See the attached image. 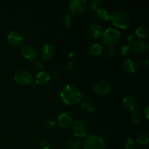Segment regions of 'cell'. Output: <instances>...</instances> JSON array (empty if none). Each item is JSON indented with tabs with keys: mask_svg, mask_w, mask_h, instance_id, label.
Returning a JSON list of instances; mask_svg holds the SVG:
<instances>
[{
	"mask_svg": "<svg viewBox=\"0 0 149 149\" xmlns=\"http://www.w3.org/2000/svg\"><path fill=\"white\" fill-rule=\"evenodd\" d=\"M60 96L63 101L67 105L74 106L79 103L83 95L76 86L71 84H65L60 92Z\"/></svg>",
	"mask_w": 149,
	"mask_h": 149,
	"instance_id": "cell-1",
	"label": "cell"
},
{
	"mask_svg": "<svg viewBox=\"0 0 149 149\" xmlns=\"http://www.w3.org/2000/svg\"><path fill=\"white\" fill-rule=\"evenodd\" d=\"M112 23L116 27L125 29L129 26L130 17L127 13L122 10H117L113 12L110 16Z\"/></svg>",
	"mask_w": 149,
	"mask_h": 149,
	"instance_id": "cell-2",
	"label": "cell"
},
{
	"mask_svg": "<svg viewBox=\"0 0 149 149\" xmlns=\"http://www.w3.org/2000/svg\"><path fill=\"white\" fill-rule=\"evenodd\" d=\"M103 41L109 47H113L119 42L121 39V33L115 28H108L103 31L102 34Z\"/></svg>",
	"mask_w": 149,
	"mask_h": 149,
	"instance_id": "cell-3",
	"label": "cell"
},
{
	"mask_svg": "<svg viewBox=\"0 0 149 149\" xmlns=\"http://www.w3.org/2000/svg\"><path fill=\"white\" fill-rule=\"evenodd\" d=\"M82 146L84 149H105L106 143L101 137L93 135L86 138Z\"/></svg>",
	"mask_w": 149,
	"mask_h": 149,
	"instance_id": "cell-4",
	"label": "cell"
},
{
	"mask_svg": "<svg viewBox=\"0 0 149 149\" xmlns=\"http://www.w3.org/2000/svg\"><path fill=\"white\" fill-rule=\"evenodd\" d=\"M87 4V0H72L68 4V10L74 15H79L85 11Z\"/></svg>",
	"mask_w": 149,
	"mask_h": 149,
	"instance_id": "cell-5",
	"label": "cell"
},
{
	"mask_svg": "<svg viewBox=\"0 0 149 149\" xmlns=\"http://www.w3.org/2000/svg\"><path fill=\"white\" fill-rule=\"evenodd\" d=\"M32 79L33 76L31 73L26 69L18 70L14 74V79L23 85L31 84L32 82Z\"/></svg>",
	"mask_w": 149,
	"mask_h": 149,
	"instance_id": "cell-6",
	"label": "cell"
},
{
	"mask_svg": "<svg viewBox=\"0 0 149 149\" xmlns=\"http://www.w3.org/2000/svg\"><path fill=\"white\" fill-rule=\"evenodd\" d=\"M7 41L13 46H19L24 41V36L21 33L15 31H11L7 35Z\"/></svg>",
	"mask_w": 149,
	"mask_h": 149,
	"instance_id": "cell-7",
	"label": "cell"
},
{
	"mask_svg": "<svg viewBox=\"0 0 149 149\" xmlns=\"http://www.w3.org/2000/svg\"><path fill=\"white\" fill-rule=\"evenodd\" d=\"M122 105L128 111H134L138 107V100L134 96L127 95L122 100Z\"/></svg>",
	"mask_w": 149,
	"mask_h": 149,
	"instance_id": "cell-8",
	"label": "cell"
},
{
	"mask_svg": "<svg viewBox=\"0 0 149 149\" xmlns=\"http://www.w3.org/2000/svg\"><path fill=\"white\" fill-rule=\"evenodd\" d=\"M73 132L74 135L78 138H84L87 135V128L82 122L76 121L73 126Z\"/></svg>",
	"mask_w": 149,
	"mask_h": 149,
	"instance_id": "cell-9",
	"label": "cell"
},
{
	"mask_svg": "<svg viewBox=\"0 0 149 149\" xmlns=\"http://www.w3.org/2000/svg\"><path fill=\"white\" fill-rule=\"evenodd\" d=\"M21 53L25 58L28 60H34L37 56L36 48L31 45H25L21 48Z\"/></svg>",
	"mask_w": 149,
	"mask_h": 149,
	"instance_id": "cell-10",
	"label": "cell"
},
{
	"mask_svg": "<svg viewBox=\"0 0 149 149\" xmlns=\"http://www.w3.org/2000/svg\"><path fill=\"white\" fill-rule=\"evenodd\" d=\"M123 68L125 70V72L127 74H130V75H133L138 72V64L132 60L129 59H125L123 63Z\"/></svg>",
	"mask_w": 149,
	"mask_h": 149,
	"instance_id": "cell-11",
	"label": "cell"
},
{
	"mask_svg": "<svg viewBox=\"0 0 149 149\" xmlns=\"http://www.w3.org/2000/svg\"><path fill=\"white\" fill-rule=\"evenodd\" d=\"M95 93L98 95H106L111 90V86L107 81H100L96 83L93 87Z\"/></svg>",
	"mask_w": 149,
	"mask_h": 149,
	"instance_id": "cell-12",
	"label": "cell"
},
{
	"mask_svg": "<svg viewBox=\"0 0 149 149\" xmlns=\"http://www.w3.org/2000/svg\"><path fill=\"white\" fill-rule=\"evenodd\" d=\"M55 55V48L52 45L47 44L41 49V56L45 61H48L53 58Z\"/></svg>",
	"mask_w": 149,
	"mask_h": 149,
	"instance_id": "cell-13",
	"label": "cell"
},
{
	"mask_svg": "<svg viewBox=\"0 0 149 149\" xmlns=\"http://www.w3.org/2000/svg\"><path fill=\"white\" fill-rule=\"evenodd\" d=\"M73 122L72 117L68 113H62L58 116L57 122L60 127L63 128H65L69 126Z\"/></svg>",
	"mask_w": 149,
	"mask_h": 149,
	"instance_id": "cell-14",
	"label": "cell"
},
{
	"mask_svg": "<svg viewBox=\"0 0 149 149\" xmlns=\"http://www.w3.org/2000/svg\"><path fill=\"white\" fill-rule=\"evenodd\" d=\"M132 49L136 54H144L148 50V45L142 41H135L132 43Z\"/></svg>",
	"mask_w": 149,
	"mask_h": 149,
	"instance_id": "cell-15",
	"label": "cell"
},
{
	"mask_svg": "<svg viewBox=\"0 0 149 149\" xmlns=\"http://www.w3.org/2000/svg\"><path fill=\"white\" fill-rule=\"evenodd\" d=\"M103 27L99 23H93L90 26L89 33L90 36L93 38H99L102 36L103 33Z\"/></svg>",
	"mask_w": 149,
	"mask_h": 149,
	"instance_id": "cell-16",
	"label": "cell"
},
{
	"mask_svg": "<svg viewBox=\"0 0 149 149\" xmlns=\"http://www.w3.org/2000/svg\"><path fill=\"white\" fill-rule=\"evenodd\" d=\"M50 79V75L47 72L45 71H39L35 77V83L37 84H47Z\"/></svg>",
	"mask_w": 149,
	"mask_h": 149,
	"instance_id": "cell-17",
	"label": "cell"
},
{
	"mask_svg": "<svg viewBox=\"0 0 149 149\" xmlns=\"http://www.w3.org/2000/svg\"><path fill=\"white\" fill-rule=\"evenodd\" d=\"M135 34L141 38H146L148 36V28L146 25H140L135 29Z\"/></svg>",
	"mask_w": 149,
	"mask_h": 149,
	"instance_id": "cell-18",
	"label": "cell"
},
{
	"mask_svg": "<svg viewBox=\"0 0 149 149\" xmlns=\"http://www.w3.org/2000/svg\"><path fill=\"white\" fill-rule=\"evenodd\" d=\"M81 107L83 110L86 111L87 112H90V113H93V112H94L96 109L95 103L90 100H84L83 103H81Z\"/></svg>",
	"mask_w": 149,
	"mask_h": 149,
	"instance_id": "cell-19",
	"label": "cell"
},
{
	"mask_svg": "<svg viewBox=\"0 0 149 149\" xmlns=\"http://www.w3.org/2000/svg\"><path fill=\"white\" fill-rule=\"evenodd\" d=\"M96 18H98L102 20H108L110 18V15L108 11L103 8H98L95 13Z\"/></svg>",
	"mask_w": 149,
	"mask_h": 149,
	"instance_id": "cell-20",
	"label": "cell"
},
{
	"mask_svg": "<svg viewBox=\"0 0 149 149\" xmlns=\"http://www.w3.org/2000/svg\"><path fill=\"white\" fill-rule=\"evenodd\" d=\"M103 51V46L100 43H94L90 47L89 52L93 55H97Z\"/></svg>",
	"mask_w": 149,
	"mask_h": 149,
	"instance_id": "cell-21",
	"label": "cell"
},
{
	"mask_svg": "<svg viewBox=\"0 0 149 149\" xmlns=\"http://www.w3.org/2000/svg\"><path fill=\"white\" fill-rule=\"evenodd\" d=\"M136 141L138 143L146 147L148 145V136L146 133H140L137 135Z\"/></svg>",
	"mask_w": 149,
	"mask_h": 149,
	"instance_id": "cell-22",
	"label": "cell"
},
{
	"mask_svg": "<svg viewBox=\"0 0 149 149\" xmlns=\"http://www.w3.org/2000/svg\"><path fill=\"white\" fill-rule=\"evenodd\" d=\"M81 146V141L78 139H71L67 142V149H78Z\"/></svg>",
	"mask_w": 149,
	"mask_h": 149,
	"instance_id": "cell-23",
	"label": "cell"
},
{
	"mask_svg": "<svg viewBox=\"0 0 149 149\" xmlns=\"http://www.w3.org/2000/svg\"><path fill=\"white\" fill-rule=\"evenodd\" d=\"M131 119H132V122L135 125H138L141 121V114L136 111H134L132 112V114H131Z\"/></svg>",
	"mask_w": 149,
	"mask_h": 149,
	"instance_id": "cell-24",
	"label": "cell"
},
{
	"mask_svg": "<svg viewBox=\"0 0 149 149\" xmlns=\"http://www.w3.org/2000/svg\"><path fill=\"white\" fill-rule=\"evenodd\" d=\"M71 22H72V20H71V16H70V15L68 14V13H65L62 19L63 25L65 28H68L71 26Z\"/></svg>",
	"mask_w": 149,
	"mask_h": 149,
	"instance_id": "cell-25",
	"label": "cell"
},
{
	"mask_svg": "<svg viewBox=\"0 0 149 149\" xmlns=\"http://www.w3.org/2000/svg\"><path fill=\"white\" fill-rule=\"evenodd\" d=\"M131 50V47L130 45H124L121 47L120 52L122 56H127Z\"/></svg>",
	"mask_w": 149,
	"mask_h": 149,
	"instance_id": "cell-26",
	"label": "cell"
},
{
	"mask_svg": "<svg viewBox=\"0 0 149 149\" xmlns=\"http://www.w3.org/2000/svg\"><path fill=\"white\" fill-rule=\"evenodd\" d=\"M89 6L93 10H97L98 7L101 5L102 1L101 0H91L88 2Z\"/></svg>",
	"mask_w": 149,
	"mask_h": 149,
	"instance_id": "cell-27",
	"label": "cell"
},
{
	"mask_svg": "<svg viewBox=\"0 0 149 149\" xmlns=\"http://www.w3.org/2000/svg\"><path fill=\"white\" fill-rule=\"evenodd\" d=\"M40 149H49L50 148V141L47 139H44L39 143Z\"/></svg>",
	"mask_w": 149,
	"mask_h": 149,
	"instance_id": "cell-28",
	"label": "cell"
},
{
	"mask_svg": "<svg viewBox=\"0 0 149 149\" xmlns=\"http://www.w3.org/2000/svg\"><path fill=\"white\" fill-rule=\"evenodd\" d=\"M106 54L109 58H113V57H114L115 55H116V49L114 48V47H108Z\"/></svg>",
	"mask_w": 149,
	"mask_h": 149,
	"instance_id": "cell-29",
	"label": "cell"
},
{
	"mask_svg": "<svg viewBox=\"0 0 149 149\" xmlns=\"http://www.w3.org/2000/svg\"><path fill=\"white\" fill-rule=\"evenodd\" d=\"M135 147V143L132 138H129L126 141L125 143V149H134Z\"/></svg>",
	"mask_w": 149,
	"mask_h": 149,
	"instance_id": "cell-30",
	"label": "cell"
},
{
	"mask_svg": "<svg viewBox=\"0 0 149 149\" xmlns=\"http://www.w3.org/2000/svg\"><path fill=\"white\" fill-rule=\"evenodd\" d=\"M55 125V122L52 119H47L44 122V126L47 129H52Z\"/></svg>",
	"mask_w": 149,
	"mask_h": 149,
	"instance_id": "cell-31",
	"label": "cell"
},
{
	"mask_svg": "<svg viewBox=\"0 0 149 149\" xmlns=\"http://www.w3.org/2000/svg\"><path fill=\"white\" fill-rule=\"evenodd\" d=\"M33 68H36V69H37V70L43 69V68H44L43 64H42L40 61H36V62H35L33 64Z\"/></svg>",
	"mask_w": 149,
	"mask_h": 149,
	"instance_id": "cell-32",
	"label": "cell"
},
{
	"mask_svg": "<svg viewBox=\"0 0 149 149\" xmlns=\"http://www.w3.org/2000/svg\"><path fill=\"white\" fill-rule=\"evenodd\" d=\"M127 42H129L130 44L133 43L134 41H135V36H134L133 34H130L129 36L127 37Z\"/></svg>",
	"mask_w": 149,
	"mask_h": 149,
	"instance_id": "cell-33",
	"label": "cell"
},
{
	"mask_svg": "<svg viewBox=\"0 0 149 149\" xmlns=\"http://www.w3.org/2000/svg\"><path fill=\"white\" fill-rule=\"evenodd\" d=\"M144 114H145V116L146 118L147 119H149V106H146L145 109V110H144Z\"/></svg>",
	"mask_w": 149,
	"mask_h": 149,
	"instance_id": "cell-34",
	"label": "cell"
},
{
	"mask_svg": "<svg viewBox=\"0 0 149 149\" xmlns=\"http://www.w3.org/2000/svg\"><path fill=\"white\" fill-rule=\"evenodd\" d=\"M66 67L69 69H72V68H74V63L73 61H69V62L67 63Z\"/></svg>",
	"mask_w": 149,
	"mask_h": 149,
	"instance_id": "cell-35",
	"label": "cell"
},
{
	"mask_svg": "<svg viewBox=\"0 0 149 149\" xmlns=\"http://www.w3.org/2000/svg\"><path fill=\"white\" fill-rule=\"evenodd\" d=\"M148 61L147 59L143 60V61H141V65H142V66H146V65H148Z\"/></svg>",
	"mask_w": 149,
	"mask_h": 149,
	"instance_id": "cell-36",
	"label": "cell"
},
{
	"mask_svg": "<svg viewBox=\"0 0 149 149\" xmlns=\"http://www.w3.org/2000/svg\"><path fill=\"white\" fill-rule=\"evenodd\" d=\"M59 75H60V72L58 71H55V73H54V78L55 79H56V78H58V77H59Z\"/></svg>",
	"mask_w": 149,
	"mask_h": 149,
	"instance_id": "cell-37",
	"label": "cell"
},
{
	"mask_svg": "<svg viewBox=\"0 0 149 149\" xmlns=\"http://www.w3.org/2000/svg\"><path fill=\"white\" fill-rule=\"evenodd\" d=\"M49 149H50V148H49Z\"/></svg>",
	"mask_w": 149,
	"mask_h": 149,
	"instance_id": "cell-38",
	"label": "cell"
}]
</instances>
